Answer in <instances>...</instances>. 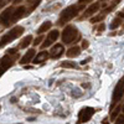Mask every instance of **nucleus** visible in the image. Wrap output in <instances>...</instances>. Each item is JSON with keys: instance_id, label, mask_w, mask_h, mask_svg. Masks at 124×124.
I'll use <instances>...</instances> for the list:
<instances>
[{"instance_id": "nucleus-1", "label": "nucleus", "mask_w": 124, "mask_h": 124, "mask_svg": "<svg viewBox=\"0 0 124 124\" xmlns=\"http://www.w3.org/2000/svg\"><path fill=\"white\" fill-rule=\"evenodd\" d=\"M41 1L42 0H27L26 4H24V5L9 6L0 14V25L3 27H8L10 25L16 24L19 20L29 16L41 4Z\"/></svg>"}, {"instance_id": "nucleus-2", "label": "nucleus", "mask_w": 124, "mask_h": 124, "mask_svg": "<svg viewBox=\"0 0 124 124\" xmlns=\"http://www.w3.org/2000/svg\"><path fill=\"white\" fill-rule=\"evenodd\" d=\"M85 9V4H76V5H70L67 6L66 9H63L60 14V19L57 24L60 26H65L68 21H71L72 19H75L79 11H82V10Z\"/></svg>"}, {"instance_id": "nucleus-3", "label": "nucleus", "mask_w": 124, "mask_h": 124, "mask_svg": "<svg viewBox=\"0 0 124 124\" xmlns=\"http://www.w3.org/2000/svg\"><path fill=\"white\" fill-rule=\"evenodd\" d=\"M19 51H17V47L16 48H10L6 51V54L0 58V77H1L5 72L11 68L19 58Z\"/></svg>"}, {"instance_id": "nucleus-4", "label": "nucleus", "mask_w": 124, "mask_h": 124, "mask_svg": "<svg viewBox=\"0 0 124 124\" xmlns=\"http://www.w3.org/2000/svg\"><path fill=\"white\" fill-rule=\"evenodd\" d=\"M61 39L65 45H72V44H76L81 39V34H79L78 29L75 27L73 25H67L65 26L63 31H62Z\"/></svg>"}, {"instance_id": "nucleus-5", "label": "nucleus", "mask_w": 124, "mask_h": 124, "mask_svg": "<svg viewBox=\"0 0 124 124\" xmlns=\"http://www.w3.org/2000/svg\"><path fill=\"white\" fill-rule=\"evenodd\" d=\"M24 31H25V29L23 26H20V25H16L11 30H9L8 32L5 35H3L1 39H0V50L4 48L5 46H8L9 44H11L13 41L16 40L17 37H20L24 34Z\"/></svg>"}, {"instance_id": "nucleus-6", "label": "nucleus", "mask_w": 124, "mask_h": 124, "mask_svg": "<svg viewBox=\"0 0 124 124\" xmlns=\"http://www.w3.org/2000/svg\"><path fill=\"white\" fill-rule=\"evenodd\" d=\"M124 94V76L118 81V83L114 88V92H113V97H112V108L114 107L117 103L120 101V98Z\"/></svg>"}, {"instance_id": "nucleus-7", "label": "nucleus", "mask_w": 124, "mask_h": 124, "mask_svg": "<svg viewBox=\"0 0 124 124\" xmlns=\"http://www.w3.org/2000/svg\"><path fill=\"white\" fill-rule=\"evenodd\" d=\"M60 37V31L58 30H52L47 34V37L44 40V44H41V48H46L52 46L55 41H57V39Z\"/></svg>"}, {"instance_id": "nucleus-8", "label": "nucleus", "mask_w": 124, "mask_h": 124, "mask_svg": "<svg viewBox=\"0 0 124 124\" xmlns=\"http://www.w3.org/2000/svg\"><path fill=\"white\" fill-rule=\"evenodd\" d=\"M94 114V109L92 107H86L83 109H81V112L78 113V120L79 123H87Z\"/></svg>"}, {"instance_id": "nucleus-9", "label": "nucleus", "mask_w": 124, "mask_h": 124, "mask_svg": "<svg viewBox=\"0 0 124 124\" xmlns=\"http://www.w3.org/2000/svg\"><path fill=\"white\" fill-rule=\"evenodd\" d=\"M48 52H50V57L51 58L57 60V58H60L62 55L65 54V47H63L62 44H56V45H54L52 47H51V50L48 51Z\"/></svg>"}, {"instance_id": "nucleus-10", "label": "nucleus", "mask_w": 124, "mask_h": 124, "mask_svg": "<svg viewBox=\"0 0 124 124\" xmlns=\"http://www.w3.org/2000/svg\"><path fill=\"white\" fill-rule=\"evenodd\" d=\"M101 9V4L99 3H93L91 4L86 10H85V14L82 15V19H88V17H92L94 14H97Z\"/></svg>"}, {"instance_id": "nucleus-11", "label": "nucleus", "mask_w": 124, "mask_h": 124, "mask_svg": "<svg viewBox=\"0 0 124 124\" xmlns=\"http://www.w3.org/2000/svg\"><path fill=\"white\" fill-rule=\"evenodd\" d=\"M35 54H36V51H35L34 48L27 50V52H26L21 58H20L19 63H20V65H27V63H30V62L35 58Z\"/></svg>"}, {"instance_id": "nucleus-12", "label": "nucleus", "mask_w": 124, "mask_h": 124, "mask_svg": "<svg viewBox=\"0 0 124 124\" xmlns=\"http://www.w3.org/2000/svg\"><path fill=\"white\" fill-rule=\"evenodd\" d=\"M48 57H50L48 51H40V52H37V55L35 56V58L32 61H34L35 65H37V63H42V62H45Z\"/></svg>"}, {"instance_id": "nucleus-13", "label": "nucleus", "mask_w": 124, "mask_h": 124, "mask_svg": "<svg viewBox=\"0 0 124 124\" xmlns=\"http://www.w3.org/2000/svg\"><path fill=\"white\" fill-rule=\"evenodd\" d=\"M79 54H81V47H78V46H73V47L68 48V50H67V52H66V55H67L68 58L77 57Z\"/></svg>"}, {"instance_id": "nucleus-14", "label": "nucleus", "mask_w": 124, "mask_h": 124, "mask_svg": "<svg viewBox=\"0 0 124 124\" xmlns=\"http://www.w3.org/2000/svg\"><path fill=\"white\" fill-rule=\"evenodd\" d=\"M51 27H52V23L47 20V21L42 23V25H41V26L37 29V34H39V35H42L44 32H47V31H48Z\"/></svg>"}, {"instance_id": "nucleus-15", "label": "nucleus", "mask_w": 124, "mask_h": 124, "mask_svg": "<svg viewBox=\"0 0 124 124\" xmlns=\"http://www.w3.org/2000/svg\"><path fill=\"white\" fill-rule=\"evenodd\" d=\"M32 41H34V39H32V36H31V35L25 36V37L21 40V42L19 44V48H26L30 44H32Z\"/></svg>"}, {"instance_id": "nucleus-16", "label": "nucleus", "mask_w": 124, "mask_h": 124, "mask_svg": "<svg viewBox=\"0 0 124 124\" xmlns=\"http://www.w3.org/2000/svg\"><path fill=\"white\" fill-rule=\"evenodd\" d=\"M123 17H119V16H117L116 19H113V21H112V24L109 25V27L112 29V30H114V29H117L118 26H120V24H122V20Z\"/></svg>"}, {"instance_id": "nucleus-17", "label": "nucleus", "mask_w": 124, "mask_h": 124, "mask_svg": "<svg viewBox=\"0 0 124 124\" xmlns=\"http://www.w3.org/2000/svg\"><path fill=\"white\" fill-rule=\"evenodd\" d=\"M61 67L62 68H76L77 65L75 63V62H72V61H65V62L61 63Z\"/></svg>"}, {"instance_id": "nucleus-18", "label": "nucleus", "mask_w": 124, "mask_h": 124, "mask_svg": "<svg viewBox=\"0 0 124 124\" xmlns=\"http://www.w3.org/2000/svg\"><path fill=\"white\" fill-rule=\"evenodd\" d=\"M120 1H122V0H113L112 5H109V6H108V8H107V9H106V10H104V11H103V13H104V14H108V13H110L112 10L114 9V8H116V6H117V5H118L119 3H120Z\"/></svg>"}, {"instance_id": "nucleus-19", "label": "nucleus", "mask_w": 124, "mask_h": 124, "mask_svg": "<svg viewBox=\"0 0 124 124\" xmlns=\"http://www.w3.org/2000/svg\"><path fill=\"white\" fill-rule=\"evenodd\" d=\"M106 16H107V14L102 13V14H99V15L94 16V17H92V19H91V23H93V24H96V23H99V21H102V20L104 19Z\"/></svg>"}, {"instance_id": "nucleus-20", "label": "nucleus", "mask_w": 124, "mask_h": 124, "mask_svg": "<svg viewBox=\"0 0 124 124\" xmlns=\"http://www.w3.org/2000/svg\"><path fill=\"white\" fill-rule=\"evenodd\" d=\"M44 40H45V39H44V36H42V35H39V36L32 41V45H34V46H37V45H40L41 41H44Z\"/></svg>"}, {"instance_id": "nucleus-21", "label": "nucleus", "mask_w": 124, "mask_h": 124, "mask_svg": "<svg viewBox=\"0 0 124 124\" xmlns=\"http://www.w3.org/2000/svg\"><path fill=\"white\" fill-rule=\"evenodd\" d=\"M10 1H13V0H0V10H1L4 6H6L8 3H10Z\"/></svg>"}, {"instance_id": "nucleus-22", "label": "nucleus", "mask_w": 124, "mask_h": 124, "mask_svg": "<svg viewBox=\"0 0 124 124\" xmlns=\"http://www.w3.org/2000/svg\"><path fill=\"white\" fill-rule=\"evenodd\" d=\"M116 124H124V114L120 116L118 119H116Z\"/></svg>"}, {"instance_id": "nucleus-23", "label": "nucleus", "mask_w": 124, "mask_h": 124, "mask_svg": "<svg viewBox=\"0 0 124 124\" xmlns=\"http://www.w3.org/2000/svg\"><path fill=\"white\" fill-rule=\"evenodd\" d=\"M88 46H89V44H88L87 40H83V41H82V48H87Z\"/></svg>"}, {"instance_id": "nucleus-24", "label": "nucleus", "mask_w": 124, "mask_h": 124, "mask_svg": "<svg viewBox=\"0 0 124 124\" xmlns=\"http://www.w3.org/2000/svg\"><path fill=\"white\" fill-rule=\"evenodd\" d=\"M119 110H120V107H118L116 110H114V113H113V114H112V118L113 119H116V117H117V114H118V113H119Z\"/></svg>"}, {"instance_id": "nucleus-25", "label": "nucleus", "mask_w": 124, "mask_h": 124, "mask_svg": "<svg viewBox=\"0 0 124 124\" xmlns=\"http://www.w3.org/2000/svg\"><path fill=\"white\" fill-rule=\"evenodd\" d=\"M104 29H106V25L103 24V23H102V24H101L99 26H97V31H103Z\"/></svg>"}, {"instance_id": "nucleus-26", "label": "nucleus", "mask_w": 124, "mask_h": 124, "mask_svg": "<svg viewBox=\"0 0 124 124\" xmlns=\"http://www.w3.org/2000/svg\"><path fill=\"white\" fill-rule=\"evenodd\" d=\"M91 1H93V0H78V4H87V3H91Z\"/></svg>"}, {"instance_id": "nucleus-27", "label": "nucleus", "mask_w": 124, "mask_h": 124, "mask_svg": "<svg viewBox=\"0 0 124 124\" xmlns=\"http://www.w3.org/2000/svg\"><path fill=\"white\" fill-rule=\"evenodd\" d=\"M122 13H123V15H124V9H123V11H122Z\"/></svg>"}, {"instance_id": "nucleus-28", "label": "nucleus", "mask_w": 124, "mask_h": 124, "mask_svg": "<svg viewBox=\"0 0 124 124\" xmlns=\"http://www.w3.org/2000/svg\"><path fill=\"white\" fill-rule=\"evenodd\" d=\"M102 1H106V0H102ZM107 1H108V0H107Z\"/></svg>"}, {"instance_id": "nucleus-29", "label": "nucleus", "mask_w": 124, "mask_h": 124, "mask_svg": "<svg viewBox=\"0 0 124 124\" xmlns=\"http://www.w3.org/2000/svg\"><path fill=\"white\" fill-rule=\"evenodd\" d=\"M0 109H1V107H0Z\"/></svg>"}, {"instance_id": "nucleus-30", "label": "nucleus", "mask_w": 124, "mask_h": 124, "mask_svg": "<svg viewBox=\"0 0 124 124\" xmlns=\"http://www.w3.org/2000/svg\"><path fill=\"white\" fill-rule=\"evenodd\" d=\"M123 27H124V25H123Z\"/></svg>"}]
</instances>
